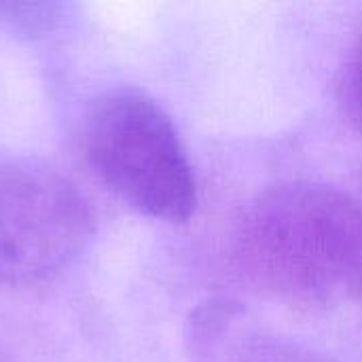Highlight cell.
Instances as JSON below:
<instances>
[{"label": "cell", "mask_w": 362, "mask_h": 362, "mask_svg": "<svg viewBox=\"0 0 362 362\" xmlns=\"http://www.w3.org/2000/svg\"><path fill=\"white\" fill-rule=\"evenodd\" d=\"M93 235V208L74 182L38 159L0 153V284L53 280Z\"/></svg>", "instance_id": "3"}, {"label": "cell", "mask_w": 362, "mask_h": 362, "mask_svg": "<svg viewBox=\"0 0 362 362\" xmlns=\"http://www.w3.org/2000/svg\"><path fill=\"white\" fill-rule=\"evenodd\" d=\"M238 255L257 284L286 301L362 295V208L327 185H280L244 214Z\"/></svg>", "instance_id": "1"}, {"label": "cell", "mask_w": 362, "mask_h": 362, "mask_svg": "<svg viewBox=\"0 0 362 362\" xmlns=\"http://www.w3.org/2000/svg\"><path fill=\"white\" fill-rule=\"evenodd\" d=\"M62 19L59 4L47 2H0V28L8 32H45Z\"/></svg>", "instance_id": "4"}, {"label": "cell", "mask_w": 362, "mask_h": 362, "mask_svg": "<svg viewBox=\"0 0 362 362\" xmlns=\"http://www.w3.org/2000/svg\"><path fill=\"white\" fill-rule=\"evenodd\" d=\"M337 102L348 123L362 132V36L352 47L337 83Z\"/></svg>", "instance_id": "5"}, {"label": "cell", "mask_w": 362, "mask_h": 362, "mask_svg": "<svg viewBox=\"0 0 362 362\" xmlns=\"http://www.w3.org/2000/svg\"><path fill=\"white\" fill-rule=\"evenodd\" d=\"M238 362H335L333 358L288 341V339H259L250 344Z\"/></svg>", "instance_id": "6"}, {"label": "cell", "mask_w": 362, "mask_h": 362, "mask_svg": "<svg viewBox=\"0 0 362 362\" xmlns=\"http://www.w3.org/2000/svg\"><path fill=\"white\" fill-rule=\"evenodd\" d=\"M83 151L95 176L129 208L185 223L197 208V182L168 112L146 91L119 87L98 95L83 119Z\"/></svg>", "instance_id": "2"}]
</instances>
